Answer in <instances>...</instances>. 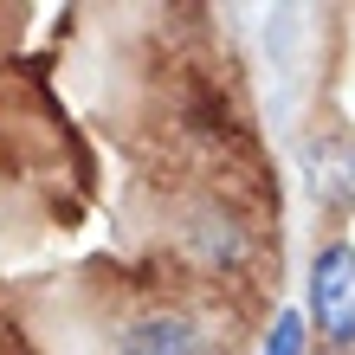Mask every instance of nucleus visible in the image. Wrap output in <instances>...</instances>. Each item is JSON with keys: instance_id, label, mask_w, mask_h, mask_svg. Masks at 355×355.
<instances>
[{"instance_id": "obj_3", "label": "nucleus", "mask_w": 355, "mask_h": 355, "mask_svg": "<svg viewBox=\"0 0 355 355\" xmlns=\"http://www.w3.org/2000/svg\"><path fill=\"white\" fill-rule=\"evenodd\" d=\"M297 349H304V323L297 317H278V336H271L265 355H297Z\"/></svg>"}, {"instance_id": "obj_2", "label": "nucleus", "mask_w": 355, "mask_h": 355, "mask_svg": "<svg viewBox=\"0 0 355 355\" xmlns=\"http://www.w3.org/2000/svg\"><path fill=\"white\" fill-rule=\"evenodd\" d=\"M116 355H207V336L181 317H142L123 329Z\"/></svg>"}, {"instance_id": "obj_1", "label": "nucleus", "mask_w": 355, "mask_h": 355, "mask_svg": "<svg viewBox=\"0 0 355 355\" xmlns=\"http://www.w3.org/2000/svg\"><path fill=\"white\" fill-rule=\"evenodd\" d=\"M310 304L329 343H355V245H323L310 271Z\"/></svg>"}]
</instances>
